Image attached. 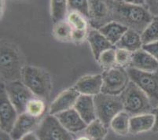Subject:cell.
<instances>
[{
    "instance_id": "6da1fadb",
    "label": "cell",
    "mask_w": 158,
    "mask_h": 140,
    "mask_svg": "<svg viewBox=\"0 0 158 140\" xmlns=\"http://www.w3.org/2000/svg\"><path fill=\"white\" fill-rule=\"evenodd\" d=\"M153 16L145 6L126 3L116 1L114 21L136 32L142 34L153 19Z\"/></svg>"
},
{
    "instance_id": "7a4b0ae2",
    "label": "cell",
    "mask_w": 158,
    "mask_h": 140,
    "mask_svg": "<svg viewBox=\"0 0 158 140\" xmlns=\"http://www.w3.org/2000/svg\"><path fill=\"white\" fill-rule=\"evenodd\" d=\"M123 104V110L131 117L152 112L153 108L147 95L131 80L126 89L120 95Z\"/></svg>"
},
{
    "instance_id": "3957f363",
    "label": "cell",
    "mask_w": 158,
    "mask_h": 140,
    "mask_svg": "<svg viewBox=\"0 0 158 140\" xmlns=\"http://www.w3.org/2000/svg\"><path fill=\"white\" fill-rule=\"evenodd\" d=\"M22 80L35 97L47 99L50 96L52 89V81L49 73L44 69L34 66H24Z\"/></svg>"
},
{
    "instance_id": "277c9868",
    "label": "cell",
    "mask_w": 158,
    "mask_h": 140,
    "mask_svg": "<svg viewBox=\"0 0 158 140\" xmlns=\"http://www.w3.org/2000/svg\"><path fill=\"white\" fill-rule=\"evenodd\" d=\"M97 118L106 127L110 126L112 120L123 110V104L120 95H111L100 93L94 96Z\"/></svg>"
},
{
    "instance_id": "5b68a950",
    "label": "cell",
    "mask_w": 158,
    "mask_h": 140,
    "mask_svg": "<svg viewBox=\"0 0 158 140\" xmlns=\"http://www.w3.org/2000/svg\"><path fill=\"white\" fill-rule=\"evenodd\" d=\"M131 80L134 82L146 95L153 109L158 107V73L138 70L135 68L127 69Z\"/></svg>"
},
{
    "instance_id": "8992f818",
    "label": "cell",
    "mask_w": 158,
    "mask_h": 140,
    "mask_svg": "<svg viewBox=\"0 0 158 140\" xmlns=\"http://www.w3.org/2000/svg\"><path fill=\"white\" fill-rule=\"evenodd\" d=\"M88 5L89 23L94 29L114 21L115 0H88Z\"/></svg>"
},
{
    "instance_id": "52a82bcc",
    "label": "cell",
    "mask_w": 158,
    "mask_h": 140,
    "mask_svg": "<svg viewBox=\"0 0 158 140\" xmlns=\"http://www.w3.org/2000/svg\"><path fill=\"white\" fill-rule=\"evenodd\" d=\"M21 62L18 52L13 46L4 44L1 46V76L9 82L19 80L22 78Z\"/></svg>"
},
{
    "instance_id": "ba28073f",
    "label": "cell",
    "mask_w": 158,
    "mask_h": 140,
    "mask_svg": "<svg viewBox=\"0 0 158 140\" xmlns=\"http://www.w3.org/2000/svg\"><path fill=\"white\" fill-rule=\"evenodd\" d=\"M102 87L101 93L120 95L126 89L131 79L124 68L116 67L105 70L102 74Z\"/></svg>"
},
{
    "instance_id": "9c48e42d",
    "label": "cell",
    "mask_w": 158,
    "mask_h": 140,
    "mask_svg": "<svg viewBox=\"0 0 158 140\" xmlns=\"http://www.w3.org/2000/svg\"><path fill=\"white\" fill-rule=\"evenodd\" d=\"M6 91L18 114L26 112L27 105L35 95L31 92L26 85L20 80L9 82L5 85Z\"/></svg>"
},
{
    "instance_id": "30bf717a",
    "label": "cell",
    "mask_w": 158,
    "mask_h": 140,
    "mask_svg": "<svg viewBox=\"0 0 158 140\" xmlns=\"http://www.w3.org/2000/svg\"><path fill=\"white\" fill-rule=\"evenodd\" d=\"M38 136H45L52 140H73L71 133L68 132L54 115L46 117L35 130Z\"/></svg>"
},
{
    "instance_id": "8fae6325",
    "label": "cell",
    "mask_w": 158,
    "mask_h": 140,
    "mask_svg": "<svg viewBox=\"0 0 158 140\" xmlns=\"http://www.w3.org/2000/svg\"><path fill=\"white\" fill-rule=\"evenodd\" d=\"M0 112L1 130L10 133L12 131L19 114L7 95L4 83L1 84L0 90Z\"/></svg>"
},
{
    "instance_id": "7c38bea8",
    "label": "cell",
    "mask_w": 158,
    "mask_h": 140,
    "mask_svg": "<svg viewBox=\"0 0 158 140\" xmlns=\"http://www.w3.org/2000/svg\"><path fill=\"white\" fill-rule=\"evenodd\" d=\"M40 118L31 116L27 112L19 115L10 133L14 140H21L24 136L33 132L40 125Z\"/></svg>"
},
{
    "instance_id": "4fadbf2b",
    "label": "cell",
    "mask_w": 158,
    "mask_h": 140,
    "mask_svg": "<svg viewBox=\"0 0 158 140\" xmlns=\"http://www.w3.org/2000/svg\"><path fill=\"white\" fill-rule=\"evenodd\" d=\"M61 125L70 133H77L86 129L87 124L73 108L55 115Z\"/></svg>"
},
{
    "instance_id": "5bb4252c",
    "label": "cell",
    "mask_w": 158,
    "mask_h": 140,
    "mask_svg": "<svg viewBox=\"0 0 158 140\" xmlns=\"http://www.w3.org/2000/svg\"><path fill=\"white\" fill-rule=\"evenodd\" d=\"M80 94L74 87L64 91L57 96L50 107V114L57 115V113L74 108Z\"/></svg>"
},
{
    "instance_id": "9a60e30c",
    "label": "cell",
    "mask_w": 158,
    "mask_h": 140,
    "mask_svg": "<svg viewBox=\"0 0 158 140\" xmlns=\"http://www.w3.org/2000/svg\"><path fill=\"white\" fill-rule=\"evenodd\" d=\"M102 75H91L80 78L73 87L80 95L95 96L102 92Z\"/></svg>"
},
{
    "instance_id": "2e32d148",
    "label": "cell",
    "mask_w": 158,
    "mask_h": 140,
    "mask_svg": "<svg viewBox=\"0 0 158 140\" xmlns=\"http://www.w3.org/2000/svg\"><path fill=\"white\" fill-rule=\"evenodd\" d=\"M131 67L140 71L154 73L158 70V61L142 48L132 54Z\"/></svg>"
},
{
    "instance_id": "e0dca14e",
    "label": "cell",
    "mask_w": 158,
    "mask_h": 140,
    "mask_svg": "<svg viewBox=\"0 0 158 140\" xmlns=\"http://www.w3.org/2000/svg\"><path fill=\"white\" fill-rule=\"evenodd\" d=\"M74 109L87 125L97 119L95 104L93 96L80 95L75 104Z\"/></svg>"
},
{
    "instance_id": "ac0fdd59",
    "label": "cell",
    "mask_w": 158,
    "mask_h": 140,
    "mask_svg": "<svg viewBox=\"0 0 158 140\" xmlns=\"http://www.w3.org/2000/svg\"><path fill=\"white\" fill-rule=\"evenodd\" d=\"M87 40L90 43L93 54L96 60H98L99 55L103 51L115 47V46H113L98 29L93 28L88 32Z\"/></svg>"
},
{
    "instance_id": "d6986e66",
    "label": "cell",
    "mask_w": 158,
    "mask_h": 140,
    "mask_svg": "<svg viewBox=\"0 0 158 140\" xmlns=\"http://www.w3.org/2000/svg\"><path fill=\"white\" fill-rule=\"evenodd\" d=\"M155 123V117L152 112L131 117L130 133L139 134L153 129Z\"/></svg>"
},
{
    "instance_id": "ffe728a7",
    "label": "cell",
    "mask_w": 158,
    "mask_h": 140,
    "mask_svg": "<svg viewBox=\"0 0 158 140\" xmlns=\"http://www.w3.org/2000/svg\"><path fill=\"white\" fill-rule=\"evenodd\" d=\"M143 43L141 38V35L133 30L128 29L124 33L120 41L115 45V47L116 48L124 49L134 53L143 48Z\"/></svg>"
},
{
    "instance_id": "44dd1931",
    "label": "cell",
    "mask_w": 158,
    "mask_h": 140,
    "mask_svg": "<svg viewBox=\"0 0 158 140\" xmlns=\"http://www.w3.org/2000/svg\"><path fill=\"white\" fill-rule=\"evenodd\" d=\"M127 30L128 28L127 27L113 21L103 26L99 31L113 46H115Z\"/></svg>"
},
{
    "instance_id": "7402d4cb",
    "label": "cell",
    "mask_w": 158,
    "mask_h": 140,
    "mask_svg": "<svg viewBox=\"0 0 158 140\" xmlns=\"http://www.w3.org/2000/svg\"><path fill=\"white\" fill-rule=\"evenodd\" d=\"M130 115L123 110L112 120L110 127L116 134L125 135L130 132Z\"/></svg>"
},
{
    "instance_id": "603a6c76",
    "label": "cell",
    "mask_w": 158,
    "mask_h": 140,
    "mask_svg": "<svg viewBox=\"0 0 158 140\" xmlns=\"http://www.w3.org/2000/svg\"><path fill=\"white\" fill-rule=\"evenodd\" d=\"M107 131L108 127L98 118L87 125L85 129L86 135L90 140H103L107 135Z\"/></svg>"
},
{
    "instance_id": "cb8c5ba5",
    "label": "cell",
    "mask_w": 158,
    "mask_h": 140,
    "mask_svg": "<svg viewBox=\"0 0 158 140\" xmlns=\"http://www.w3.org/2000/svg\"><path fill=\"white\" fill-rule=\"evenodd\" d=\"M73 28L68 21H61L55 23L53 28V34L57 40L67 42L72 40Z\"/></svg>"
},
{
    "instance_id": "d4e9b609",
    "label": "cell",
    "mask_w": 158,
    "mask_h": 140,
    "mask_svg": "<svg viewBox=\"0 0 158 140\" xmlns=\"http://www.w3.org/2000/svg\"><path fill=\"white\" fill-rule=\"evenodd\" d=\"M68 10V0H51V16L55 23L64 21Z\"/></svg>"
},
{
    "instance_id": "484cf974",
    "label": "cell",
    "mask_w": 158,
    "mask_h": 140,
    "mask_svg": "<svg viewBox=\"0 0 158 140\" xmlns=\"http://www.w3.org/2000/svg\"><path fill=\"white\" fill-rule=\"evenodd\" d=\"M143 45L158 41V17H153V21L141 34Z\"/></svg>"
},
{
    "instance_id": "4316f807",
    "label": "cell",
    "mask_w": 158,
    "mask_h": 140,
    "mask_svg": "<svg viewBox=\"0 0 158 140\" xmlns=\"http://www.w3.org/2000/svg\"><path fill=\"white\" fill-rule=\"evenodd\" d=\"M98 62L105 70H109L110 69L116 67V49L115 47L103 51L98 58Z\"/></svg>"
},
{
    "instance_id": "83f0119b",
    "label": "cell",
    "mask_w": 158,
    "mask_h": 140,
    "mask_svg": "<svg viewBox=\"0 0 158 140\" xmlns=\"http://www.w3.org/2000/svg\"><path fill=\"white\" fill-rule=\"evenodd\" d=\"M46 111V104L42 99L35 97L27 105L26 112L31 116L40 118Z\"/></svg>"
},
{
    "instance_id": "f1b7e54d",
    "label": "cell",
    "mask_w": 158,
    "mask_h": 140,
    "mask_svg": "<svg viewBox=\"0 0 158 140\" xmlns=\"http://www.w3.org/2000/svg\"><path fill=\"white\" fill-rule=\"evenodd\" d=\"M68 22L71 24L73 29L87 30V17L80 13L77 11L69 12L68 14Z\"/></svg>"
},
{
    "instance_id": "f546056e",
    "label": "cell",
    "mask_w": 158,
    "mask_h": 140,
    "mask_svg": "<svg viewBox=\"0 0 158 140\" xmlns=\"http://www.w3.org/2000/svg\"><path fill=\"white\" fill-rule=\"evenodd\" d=\"M68 10L69 12L77 11L80 13L88 19V0H68Z\"/></svg>"
},
{
    "instance_id": "4dcf8cb0",
    "label": "cell",
    "mask_w": 158,
    "mask_h": 140,
    "mask_svg": "<svg viewBox=\"0 0 158 140\" xmlns=\"http://www.w3.org/2000/svg\"><path fill=\"white\" fill-rule=\"evenodd\" d=\"M132 52L124 49H116V66L122 68L131 67L132 59Z\"/></svg>"
},
{
    "instance_id": "1f68e13d",
    "label": "cell",
    "mask_w": 158,
    "mask_h": 140,
    "mask_svg": "<svg viewBox=\"0 0 158 140\" xmlns=\"http://www.w3.org/2000/svg\"><path fill=\"white\" fill-rule=\"evenodd\" d=\"M88 32L87 30H78L73 29V34H72V40L75 43H81L85 39H87Z\"/></svg>"
},
{
    "instance_id": "d6a6232c",
    "label": "cell",
    "mask_w": 158,
    "mask_h": 140,
    "mask_svg": "<svg viewBox=\"0 0 158 140\" xmlns=\"http://www.w3.org/2000/svg\"><path fill=\"white\" fill-rule=\"evenodd\" d=\"M143 49L158 61V41L144 44Z\"/></svg>"
},
{
    "instance_id": "836d02e7",
    "label": "cell",
    "mask_w": 158,
    "mask_h": 140,
    "mask_svg": "<svg viewBox=\"0 0 158 140\" xmlns=\"http://www.w3.org/2000/svg\"><path fill=\"white\" fill-rule=\"evenodd\" d=\"M145 6L153 17H158V0H146Z\"/></svg>"
},
{
    "instance_id": "e575fe53",
    "label": "cell",
    "mask_w": 158,
    "mask_h": 140,
    "mask_svg": "<svg viewBox=\"0 0 158 140\" xmlns=\"http://www.w3.org/2000/svg\"><path fill=\"white\" fill-rule=\"evenodd\" d=\"M152 113H153L155 117L154 126H153L152 131H153V132H158V107L153 109V111H152Z\"/></svg>"
},
{
    "instance_id": "d590c367",
    "label": "cell",
    "mask_w": 158,
    "mask_h": 140,
    "mask_svg": "<svg viewBox=\"0 0 158 140\" xmlns=\"http://www.w3.org/2000/svg\"><path fill=\"white\" fill-rule=\"evenodd\" d=\"M123 1L126 3L133 4V5L145 6L146 0H123Z\"/></svg>"
},
{
    "instance_id": "8d00e7d4",
    "label": "cell",
    "mask_w": 158,
    "mask_h": 140,
    "mask_svg": "<svg viewBox=\"0 0 158 140\" xmlns=\"http://www.w3.org/2000/svg\"><path fill=\"white\" fill-rule=\"evenodd\" d=\"M21 140H40V139L38 137V135H36V133L31 132V133L28 134V135H26L25 136L23 137Z\"/></svg>"
},
{
    "instance_id": "74e56055",
    "label": "cell",
    "mask_w": 158,
    "mask_h": 140,
    "mask_svg": "<svg viewBox=\"0 0 158 140\" xmlns=\"http://www.w3.org/2000/svg\"><path fill=\"white\" fill-rule=\"evenodd\" d=\"M0 140H14L11 137L10 133L5 132L1 130V134H0Z\"/></svg>"
},
{
    "instance_id": "f35d334b",
    "label": "cell",
    "mask_w": 158,
    "mask_h": 140,
    "mask_svg": "<svg viewBox=\"0 0 158 140\" xmlns=\"http://www.w3.org/2000/svg\"><path fill=\"white\" fill-rule=\"evenodd\" d=\"M77 140H90L87 136H81L77 138Z\"/></svg>"
},
{
    "instance_id": "ab89813d",
    "label": "cell",
    "mask_w": 158,
    "mask_h": 140,
    "mask_svg": "<svg viewBox=\"0 0 158 140\" xmlns=\"http://www.w3.org/2000/svg\"><path fill=\"white\" fill-rule=\"evenodd\" d=\"M38 137L40 138V140H52V139H51V138H47V137H45V136H38Z\"/></svg>"
},
{
    "instance_id": "60d3db41",
    "label": "cell",
    "mask_w": 158,
    "mask_h": 140,
    "mask_svg": "<svg viewBox=\"0 0 158 140\" xmlns=\"http://www.w3.org/2000/svg\"><path fill=\"white\" fill-rule=\"evenodd\" d=\"M115 1H116V2H118V1H123V0H115Z\"/></svg>"
}]
</instances>
